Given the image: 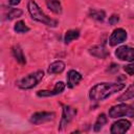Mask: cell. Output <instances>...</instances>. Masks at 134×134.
<instances>
[{"instance_id":"16","label":"cell","mask_w":134,"mask_h":134,"mask_svg":"<svg viewBox=\"0 0 134 134\" xmlns=\"http://www.w3.org/2000/svg\"><path fill=\"white\" fill-rule=\"evenodd\" d=\"M13 54L15 57V59L20 63V64H25L26 63V59L23 54V51L22 49L19 47V46H15L13 47Z\"/></svg>"},{"instance_id":"21","label":"cell","mask_w":134,"mask_h":134,"mask_svg":"<svg viewBox=\"0 0 134 134\" xmlns=\"http://www.w3.org/2000/svg\"><path fill=\"white\" fill-rule=\"evenodd\" d=\"M15 31L18 32V34H24V32H27L29 30V28L25 25V23L23 21H18L16 24H15V27H14Z\"/></svg>"},{"instance_id":"9","label":"cell","mask_w":134,"mask_h":134,"mask_svg":"<svg viewBox=\"0 0 134 134\" xmlns=\"http://www.w3.org/2000/svg\"><path fill=\"white\" fill-rule=\"evenodd\" d=\"M127 39V32L125 29L122 28H116L112 35L110 36V39H109V43L111 46H116L117 44H120L122 43L124 41H126Z\"/></svg>"},{"instance_id":"23","label":"cell","mask_w":134,"mask_h":134,"mask_svg":"<svg viewBox=\"0 0 134 134\" xmlns=\"http://www.w3.org/2000/svg\"><path fill=\"white\" fill-rule=\"evenodd\" d=\"M118 21H119V17H118V15H113V16L110 17V19H109V23H110L111 25L116 24Z\"/></svg>"},{"instance_id":"4","label":"cell","mask_w":134,"mask_h":134,"mask_svg":"<svg viewBox=\"0 0 134 134\" xmlns=\"http://www.w3.org/2000/svg\"><path fill=\"white\" fill-rule=\"evenodd\" d=\"M109 116L111 118H117V117H121V116L134 117V108L127 104L115 105L110 108Z\"/></svg>"},{"instance_id":"13","label":"cell","mask_w":134,"mask_h":134,"mask_svg":"<svg viewBox=\"0 0 134 134\" xmlns=\"http://www.w3.org/2000/svg\"><path fill=\"white\" fill-rule=\"evenodd\" d=\"M65 69V63L62 61H55L53 63H51L48 67L47 72L49 74H53V73H61L63 70Z\"/></svg>"},{"instance_id":"15","label":"cell","mask_w":134,"mask_h":134,"mask_svg":"<svg viewBox=\"0 0 134 134\" xmlns=\"http://www.w3.org/2000/svg\"><path fill=\"white\" fill-rule=\"evenodd\" d=\"M79 37H80V31H79L77 29H70V30L66 31V34H65L64 42H65L66 44H68V43H70L71 41L77 39Z\"/></svg>"},{"instance_id":"19","label":"cell","mask_w":134,"mask_h":134,"mask_svg":"<svg viewBox=\"0 0 134 134\" xmlns=\"http://www.w3.org/2000/svg\"><path fill=\"white\" fill-rule=\"evenodd\" d=\"M89 16H90V18H92L94 20L103 21L106 17V14H105L104 10H100V9H90L89 10Z\"/></svg>"},{"instance_id":"24","label":"cell","mask_w":134,"mask_h":134,"mask_svg":"<svg viewBox=\"0 0 134 134\" xmlns=\"http://www.w3.org/2000/svg\"><path fill=\"white\" fill-rule=\"evenodd\" d=\"M20 1H21V0H8V3H9L10 5H17V4L20 3Z\"/></svg>"},{"instance_id":"12","label":"cell","mask_w":134,"mask_h":134,"mask_svg":"<svg viewBox=\"0 0 134 134\" xmlns=\"http://www.w3.org/2000/svg\"><path fill=\"white\" fill-rule=\"evenodd\" d=\"M89 52L98 59H106L109 55V51L104 45H95L89 49Z\"/></svg>"},{"instance_id":"7","label":"cell","mask_w":134,"mask_h":134,"mask_svg":"<svg viewBox=\"0 0 134 134\" xmlns=\"http://www.w3.org/2000/svg\"><path fill=\"white\" fill-rule=\"evenodd\" d=\"M115 55L121 61L132 62L134 61V48L129 46H120L116 49Z\"/></svg>"},{"instance_id":"14","label":"cell","mask_w":134,"mask_h":134,"mask_svg":"<svg viewBox=\"0 0 134 134\" xmlns=\"http://www.w3.org/2000/svg\"><path fill=\"white\" fill-rule=\"evenodd\" d=\"M47 7L54 14H61L62 13V6L59 0H46Z\"/></svg>"},{"instance_id":"1","label":"cell","mask_w":134,"mask_h":134,"mask_svg":"<svg viewBox=\"0 0 134 134\" xmlns=\"http://www.w3.org/2000/svg\"><path fill=\"white\" fill-rule=\"evenodd\" d=\"M124 88L125 84L122 83H99L90 89L89 97L93 102H99Z\"/></svg>"},{"instance_id":"2","label":"cell","mask_w":134,"mask_h":134,"mask_svg":"<svg viewBox=\"0 0 134 134\" xmlns=\"http://www.w3.org/2000/svg\"><path fill=\"white\" fill-rule=\"evenodd\" d=\"M27 8H28V12L31 16V18L38 22H41L47 26H51V27H54L58 25V21L57 20H53L51 19L50 17H48L47 15H45L42 9L39 7V5L34 1V0H29L28 3H27Z\"/></svg>"},{"instance_id":"22","label":"cell","mask_w":134,"mask_h":134,"mask_svg":"<svg viewBox=\"0 0 134 134\" xmlns=\"http://www.w3.org/2000/svg\"><path fill=\"white\" fill-rule=\"evenodd\" d=\"M125 71L129 74V75H134V63L132 64H129L127 66H125Z\"/></svg>"},{"instance_id":"20","label":"cell","mask_w":134,"mask_h":134,"mask_svg":"<svg viewBox=\"0 0 134 134\" xmlns=\"http://www.w3.org/2000/svg\"><path fill=\"white\" fill-rule=\"evenodd\" d=\"M107 122V117H106V115L104 114V113H102V114H99L98 115V117H97V120L95 121V124H94V127H93V129H94V131H99L103 127H104V125Z\"/></svg>"},{"instance_id":"6","label":"cell","mask_w":134,"mask_h":134,"mask_svg":"<svg viewBox=\"0 0 134 134\" xmlns=\"http://www.w3.org/2000/svg\"><path fill=\"white\" fill-rule=\"evenodd\" d=\"M55 114L53 112H37L34 113L30 117V122L34 125H40L47 121H50L54 118Z\"/></svg>"},{"instance_id":"17","label":"cell","mask_w":134,"mask_h":134,"mask_svg":"<svg viewBox=\"0 0 134 134\" xmlns=\"http://www.w3.org/2000/svg\"><path fill=\"white\" fill-rule=\"evenodd\" d=\"M134 97V83L126 90V92H124L120 96H118L117 100L119 102H125V100H128L130 98H133Z\"/></svg>"},{"instance_id":"18","label":"cell","mask_w":134,"mask_h":134,"mask_svg":"<svg viewBox=\"0 0 134 134\" xmlns=\"http://www.w3.org/2000/svg\"><path fill=\"white\" fill-rule=\"evenodd\" d=\"M22 15V10L18 9V8H12V7H8V9L5 12L4 14V17L5 19H8V20H12V19H15V18H18Z\"/></svg>"},{"instance_id":"8","label":"cell","mask_w":134,"mask_h":134,"mask_svg":"<svg viewBox=\"0 0 134 134\" xmlns=\"http://www.w3.org/2000/svg\"><path fill=\"white\" fill-rule=\"evenodd\" d=\"M130 127H131V122L129 120L119 119L112 125L110 132L112 134H122V133H126L130 129Z\"/></svg>"},{"instance_id":"3","label":"cell","mask_w":134,"mask_h":134,"mask_svg":"<svg viewBox=\"0 0 134 134\" xmlns=\"http://www.w3.org/2000/svg\"><path fill=\"white\" fill-rule=\"evenodd\" d=\"M43 76H44V72L42 70H38L19 80L17 82V85L21 89H30L37 86L40 83V81L43 79Z\"/></svg>"},{"instance_id":"10","label":"cell","mask_w":134,"mask_h":134,"mask_svg":"<svg viewBox=\"0 0 134 134\" xmlns=\"http://www.w3.org/2000/svg\"><path fill=\"white\" fill-rule=\"evenodd\" d=\"M64 89H65V84L63 82H58L52 90H40L37 92V94L38 96H41V97H48V96H53L62 93Z\"/></svg>"},{"instance_id":"5","label":"cell","mask_w":134,"mask_h":134,"mask_svg":"<svg viewBox=\"0 0 134 134\" xmlns=\"http://www.w3.org/2000/svg\"><path fill=\"white\" fill-rule=\"evenodd\" d=\"M75 115H76V109H74L70 106H65L63 108V113H62V118H61L59 130H63L64 128H66Z\"/></svg>"},{"instance_id":"11","label":"cell","mask_w":134,"mask_h":134,"mask_svg":"<svg viewBox=\"0 0 134 134\" xmlns=\"http://www.w3.org/2000/svg\"><path fill=\"white\" fill-rule=\"evenodd\" d=\"M82 79L83 76L80 72L75 70H69L67 73V86L69 88H73L82 81Z\"/></svg>"}]
</instances>
